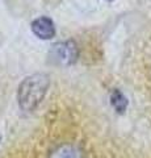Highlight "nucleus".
Instances as JSON below:
<instances>
[{
    "label": "nucleus",
    "mask_w": 151,
    "mask_h": 158,
    "mask_svg": "<svg viewBox=\"0 0 151 158\" xmlns=\"http://www.w3.org/2000/svg\"><path fill=\"white\" fill-rule=\"evenodd\" d=\"M50 87V77L37 73L26 77L17 88V102L22 111L33 112L41 104Z\"/></svg>",
    "instance_id": "nucleus-1"
},
{
    "label": "nucleus",
    "mask_w": 151,
    "mask_h": 158,
    "mask_svg": "<svg viewBox=\"0 0 151 158\" xmlns=\"http://www.w3.org/2000/svg\"><path fill=\"white\" fill-rule=\"evenodd\" d=\"M77 57H79V50L74 41L58 42L50 52V59L59 66L74 65L77 61Z\"/></svg>",
    "instance_id": "nucleus-2"
},
{
    "label": "nucleus",
    "mask_w": 151,
    "mask_h": 158,
    "mask_svg": "<svg viewBox=\"0 0 151 158\" xmlns=\"http://www.w3.org/2000/svg\"><path fill=\"white\" fill-rule=\"evenodd\" d=\"M49 158H85V153L76 144H61L50 152Z\"/></svg>",
    "instance_id": "nucleus-3"
},
{
    "label": "nucleus",
    "mask_w": 151,
    "mask_h": 158,
    "mask_svg": "<svg viewBox=\"0 0 151 158\" xmlns=\"http://www.w3.org/2000/svg\"><path fill=\"white\" fill-rule=\"evenodd\" d=\"M32 32L41 40H50L55 34L54 23L49 17H38L32 23Z\"/></svg>",
    "instance_id": "nucleus-4"
},
{
    "label": "nucleus",
    "mask_w": 151,
    "mask_h": 158,
    "mask_svg": "<svg viewBox=\"0 0 151 158\" xmlns=\"http://www.w3.org/2000/svg\"><path fill=\"white\" fill-rule=\"evenodd\" d=\"M110 103H112L113 108L118 113H124L125 110H126V106H128V100H126V98L118 90H114L113 92H112Z\"/></svg>",
    "instance_id": "nucleus-5"
},
{
    "label": "nucleus",
    "mask_w": 151,
    "mask_h": 158,
    "mask_svg": "<svg viewBox=\"0 0 151 158\" xmlns=\"http://www.w3.org/2000/svg\"><path fill=\"white\" fill-rule=\"evenodd\" d=\"M0 140H2V136H0Z\"/></svg>",
    "instance_id": "nucleus-6"
}]
</instances>
